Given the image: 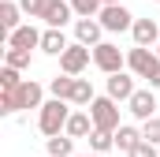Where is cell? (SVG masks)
<instances>
[{
  "instance_id": "cell-1",
  "label": "cell",
  "mask_w": 160,
  "mask_h": 157,
  "mask_svg": "<svg viewBox=\"0 0 160 157\" xmlns=\"http://www.w3.org/2000/svg\"><path fill=\"white\" fill-rule=\"evenodd\" d=\"M71 101H56V97H48L45 105H41L38 112V131L45 138H56V135H63L67 131V120H71Z\"/></svg>"
},
{
  "instance_id": "cell-2",
  "label": "cell",
  "mask_w": 160,
  "mask_h": 157,
  "mask_svg": "<svg viewBox=\"0 0 160 157\" xmlns=\"http://www.w3.org/2000/svg\"><path fill=\"white\" fill-rule=\"evenodd\" d=\"M86 112H89V120H93V131H112V135H116V131L123 127L119 123V101H112L108 94L97 97Z\"/></svg>"
},
{
  "instance_id": "cell-3",
  "label": "cell",
  "mask_w": 160,
  "mask_h": 157,
  "mask_svg": "<svg viewBox=\"0 0 160 157\" xmlns=\"http://www.w3.org/2000/svg\"><path fill=\"white\" fill-rule=\"evenodd\" d=\"M93 64H97L104 75H119V71H127V52H119L116 41H101V45L93 49Z\"/></svg>"
},
{
  "instance_id": "cell-4",
  "label": "cell",
  "mask_w": 160,
  "mask_h": 157,
  "mask_svg": "<svg viewBox=\"0 0 160 157\" xmlns=\"http://www.w3.org/2000/svg\"><path fill=\"white\" fill-rule=\"evenodd\" d=\"M97 23L104 26V34H123V30H134V15L123 8V4H112V8H101Z\"/></svg>"
},
{
  "instance_id": "cell-5",
  "label": "cell",
  "mask_w": 160,
  "mask_h": 157,
  "mask_svg": "<svg viewBox=\"0 0 160 157\" xmlns=\"http://www.w3.org/2000/svg\"><path fill=\"white\" fill-rule=\"evenodd\" d=\"M89 60H93V49H86V45L75 41V45L60 56V71H63V75H71V78H78L82 71L89 68Z\"/></svg>"
},
{
  "instance_id": "cell-6",
  "label": "cell",
  "mask_w": 160,
  "mask_h": 157,
  "mask_svg": "<svg viewBox=\"0 0 160 157\" xmlns=\"http://www.w3.org/2000/svg\"><path fill=\"white\" fill-rule=\"evenodd\" d=\"M71 19H75V11H71V4H67V0H45L41 23H45L48 30H63Z\"/></svg>"
},
{
  "instance_id": "cell-7",
  "label": "cell",
  "mask_w": 160,
  "mask_h": 157,
  "mask_svg": "<svg viewBox=\"0 0 160 157\" xmlns=\"http://www.w3.org/2000/svg\"><path fill=\"white\" fill-rule=\"evenodd\" d=\"M153 68H157V52H153V49H138V45L127 49V71L134 78H149Z\"/></svg>"
},
{
  "instance_id": "cell-8",
  "label": "cell",
  "mask_w": 160,
  "mask_h": 157,
  "mask_svg": "<svg viewBox=\"0 0 160 157\" xmlns=\"http://www.w3.org/2000/svg\"><path fill=\"white\" fill-rule=\"evenodd\" d=\"M127 112L134 120H142V123H149V120L157 116V94H153V90H138V94L127 101Z\"/></svg>"
},
{
  "instance_id": "cell-9",
  "label": "cell",
  "mask_w": 160,
  "mask_h": 157,
  "mask_svg": "<svg viewBox=\"0 0 160 157\" xmlns=\"http://www.w3.org/2000/svg\"><path fill=\"white\" fill-rule=\"evenodd\" d=\"M130 38H134L138 49H157V45H160V26H157V19H134Z\"/></svg>"
},
{
  "instance_id": "cell-10",
  "label": "cell",
  "mask_w": 160,
  "mask_h": 157,
  "mask_svg": "<svg viewBox=\"0 0 160 157\" xmlns=\"http://www.w3.org/2000/svg\"><path fill=\"white\" fill-rule=\"evenodd\" d=\"M75 41L86 45V49H97L104 41V26L97 19H75Z\"/></svg>"
},
{
  "instance_id": "cell-11",
  "label": "cell",
  "mask_w": 160,
  "mask_h": 157,
  "mask_svg": "<svg viewBox=\"0 0 160 157\" xmlns=\"http://www.w3.org/2000/svg\"><path fill=\"white\" fill-rule=\"evenodd\" d=\"M41 34L45 30H38L34 23H22L15 34H8V49H26V52L30 49H41Z\"/></svg>"
},
{
  "instance_id": "cell-12",
  "label": "cell",
  "mask_w": 160,
  "mask_h": 157,
  "mask_svg": "<svg viewBox=\"0 0 160 157\" xmlns=\"http://www.w3.org/2000/svg\"><path fill=\"white\" fill-rule=\"evenodd\" d=\"M134 94H138V86H134V75H130V71L108 75V97H112V101H123V105H127Z\"/></svg>"
},
{
  "instance_id": "cell-13",
  "label": "cell",
  "mask_w": 160,
  "mask_h": 157,
  "mask_svg": "<svg viewBox=\"0 0 160 157\" xmlns=\"http://www.w3.org/2000/svg\"><path fill=\"white\" fill-rule=\"evenodd\" d=\"M15 97H19V112H22V109H38L41 112V105H45V86L34 82V78H26V82L15 90Z\"/></svg>"
},
{
  "instance_id": "cell-14",
  "label": "cell",
  "mask_w": 160,
  "mask_h": 157,
  "mask_svg": "<svg viewBox=\"0 0 160 157\" xmlns=\"http://www.w3.org/2000/svg\"><path fill=\"white\" fill-rule=\"evenodd\" d=\"M0 26H4V34H15V30L22 26V8H19V0H4V4H0Z\"/></svg>"
},
{
  "instance_id": "cell-15",
  "label": "cell",
  "mask_w": 160,
  "mask_h": 157,
  "mask_svg": "<svg viewBox=\"0 0 160 157\" xmlns=\"http://www.w3.org/2000/svg\"><path fill=\"white\" fill-rule=\"evenodd\" d=\"M63 135H71V138H89V135H93V120H89V112H86V109H75L71 120H67V131H63Z\"/></svg>"
},
{
  "instance_id": "cell-16",
  "label": "cell",
  "mask_w": 160,
  "mask_h": 157,
  "mask_svg": "<svg viewBox=\"0 0 160 157\" xmlns=\"http://www.w3.org/2000/svg\"><path fill=\"white\" fill-rule=\"evenodd\" d=\"M71 49V41L63 38V30H45L41 34V52H48V56H63Z\"/></svg>"
},
{
  "instance_id": "cell-17",
  "label": "cell",
  "mask_w": 160,
  "mask_h": 157,
  "mask_svg": "<svg viewBox=\"0 0 160 157\" xmlns=\"http://www.w3.org/2000/svg\"><path fill=\"white\" fill-rule=\"evenodd\" d=\"M138 142H145V138H142V127H134V123H123L119 131H116V150H123V154H130Z\"/></svg>"
},
{
  "instance_id": "cell-18",
  "label": "cell",
  "mask_w": 160,
  "mask_h": 157,
  "mask_svg": "<svg viewBox=\"0 0 160 157\" xmlns=\"http://www.w3.org/2000/svg\"><path fill=\"white\" fill-rule=\"evenodd\" d=\"M45 150H48V157H75V138H71V135L45 138Z\"/></svg>"
},
{
  "instance_id": "cell-19",
  "label": "cell",
  "mask_w": 160,
  "mask_h": 157,
  "mask_svg": "<svg viewBox=\"0 0 160 157\" xmlns=\"http://www.w3.org/2000/svg\"><path fill=\"white\" fill-rule=\"evenodd\" d=\"M93 101H97V94H93L89 78H75V94H71V105H75V109H89Z\"/></svg>"
},
{
  "instance_id": "cell-20",
  "label": "cell",
  "mask_w": 160,
  "mask_h": 157,
  "mask_svg": "<svg viewBox=\"0 0 160 157\" xmlns=\"http://www.w3.org/2000/svg\"><path fill=\"white\" fill-rule=\"evenodd\" d=\"M48 94H52L56 101H71V94H75V78H71V75L48 78Z\"/></svg>"
},
{
  "instance_id": "cell-21",
  "label": "cell",
  "mask_w": 160,
  "mask_h": 157,
  "mask_svg": "<svg viewBox=\"0 0 160 157\" xmlns=\"http://www.w3.org/2000/svg\"><path fill=\"white\" fill-rule=\"evenodd\" d=\"M108 150H116V135L112 131H93L89 135V154H108Z\"/></svg>"
},
{
  "instance_id": "cell-22",
  "label": "cell",
  "mask_w": 160,
  "mask_h": 157,
  "mask_svg": "<svg viewBox=\"0 0 160 157\" xmlns=\"http://www.w3.org/2000/svg\"><path fill=\"white\" fill-rule=\"evenodd\" d=\"M67 4H71V11H75L78 19H97L101 8H104L101 0H67Z\"/></svg>"
},
{
  "instance_id": "cell-23",
  "label": "cell",
  "mask_w": 160,
  "mask_h": 157,
  "mask_svg": "<svg viewBox=\"0 0 160 157\" xmlns=\"http://www.w3.org/2000/svg\"><path fill=\"white\" fill-rule=\"evenodd\" d=\"M4 68H15V71L30 68V52H26V49H8V52H4Z\"/></svg>"
},
{
  "instance_id": "cell-24",
  "label": "cell",
  "mask_w": 160,
  "mask_h": 157,
  "mask_svg": "<svg viewBox=\"0 0 160 157\" xmlns=\"http://www.w3.org/2000/svg\"><path fill=\"white\" fill-rule=\"evenodd\" d=\"M19 112V97L15 90H0V116H15Z\"/></svg>"
},
{
  "instance_id": "cell-25",
  "label": "cell",
  "mask_w": 160,
  "mask_h": 157,
  "mask_svg": "<svg viewBox=\"0 0 160 157\" xmlns=\"http://www.w3.org/2000/svg\"><path fill=\"white\" fill-rule=\"evenodd\" d=\"M26 78H19V71L15 68H0V90H19Z\"/></svg>"
},
{
  "instance_id": "cell-26",
  "label": "cell",
  "mask_w": 160,
  "mask_h": 157,
  "mask_svg": "<svg viewBox=\"0 0 160 157\" xmlns=\"http://www.w3.org/2000/svg\"><path fill=\"white\" fill-rule=\"evenodd\" d=\"M142 138L153 142V146H160V116H153L149 123H142Z\"/></svg>"
},
{
  "instance_id": "cell-27",
  "label": "cell",
  "mask_w": 160,
  "mask_h": 157,
  "mask_svg": "<svg viewBox=\"0 0 160 157\" xmlns=\"http://www.w3.org/2000/svg\"><path fill=\"white\" fill-rule=\"evenodd\" d=\"M127 157H160V146H153V142H138Z\"/></svg>"
},
{
  "instance_id": "cell-28",
  "label": "cell",
  "mask_w": 160,
  "mask_h": 157,
  "mask_svg": "<svg viewBox=\"0 0 160 157\" xmlns=\"http://www.w3.org/2000/svg\"><path fill=\"white\" fill-rule=\"evenodd\" d=\"M149 90H160V60H157V68L149 71Z\"/></svg>"
},
{
  "instance_id": "cell-29",
  "label": "cell",
  "mask_w": 160,
  "mask_h": 157,
  "mask_svg": "<svg viewBox=\"0 0 160 157\" xmlns=\"http://www.w3.org/2000/svg\"><path fill=\"white\" fill-rule=\"evenodd\" d=\"M101 4H104V8H112V4H123V0H101Z\"/></svg>"
},
{
  "instance_id": "cell-30",
  "label": "cell",
  "mask_w": 160,
  "mask_h": 157,
  "mask_svg": "<svg viewBox=\"0 0 160 157\" xmlns=\"http://www.w3.org/2000/svg\"><path fill=\"white\" fill-rule=\"evenodd\" d=\"M78 157H101V154H78Z\"/></svg>"
},
{
  "instance_id": "cell-31",
  "label": "cell",
  "mask_w": 160,
  "mask_h": 157,
  "mask_svg": "<svg viewBox=\"0 0 160 157\" xmlns=\"http://www.w3.org/2000/svg\"><path fill=\"white\" fill-rule=\"evenodd\" d=\"M157 60H160V45H157Z\"/></svg>"
},
{
  "instance_id": "cell-32",
  "label": "cell",
  "mask_w": 160,
  "mask_h": 157,
  "mask_svg": "<svg viewBox=\"0 0 160 157\" xmlns=\"http://www.w3.org/2000/svg\"><path fill=\"white\" fill-rule=\"evenodd\" d=\"M157 4H160V0H157Z\"/></svg>"
}]
</instances>
